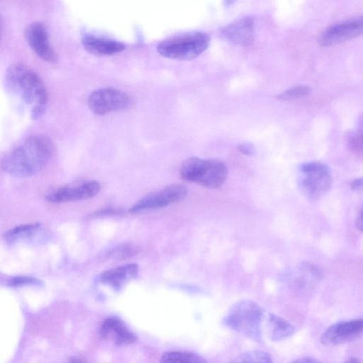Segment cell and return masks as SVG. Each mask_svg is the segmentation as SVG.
Masks as SVG:
<instances>
[{"mask_svg":"<svg viewBox=\"0 0 363 363\" xmlns=\"http://www.w3.org/2000/svg\"><path fill=\"white\" fill-rule=\"evenodd\" d=\"M362 16L335 23L325 28L319 37L321 46H330L353 39L362 32Z\"/></svg>","mask_w":363,"mask_h":363,"instance_id":"cell-9","label":"cell"},{"mask_svg":"<svg viewBox=\"0 0 363 363\" xmlns=\"http://www.w3.org/2000/svg\"><path fill=\"white\" fill-rule=\"evenodd\" d=\"M138 253L137 247L131 244H123L111 252V257L115 259H125Z\"/></svg>","mask_w":363,"mask_h":363,"instance_id":"cell-22","label":"cell"},{"mask_svg":"<svg viewBox=\"0 0 363 363\" xmlns=\"http://www.w3.org/2000/svg\"><path fill=\"white\" fill-rule=\"evenodd\" d=\"M38 282V280L33 277H18L11 279L9 281V284L10 286L17 287L26 285L37 284Z\"/></svg>","mask_w":363,"mask_h":363,"instance_id":"cell-24","label":"cell"},{"mask_svg":"<svg viewBox=\"0 0 363 363\" xmlns=\"http://www.w3.org/2000/svg\"><path fill=\"white\" fill-rule=\"evenodd\" d=\"M229 363H273V359L268 352L254 350L238 355Z\"/></svg>","mask_w":363,"mask_h":363,"instance_id":"cell-20","label":"cell"},{"mask_svg":"<svg viewBox=\"0 0 363 363\" xmlns=\"http://www.w3.org/2000/svg\"><path fill=\"white\" fill-rule=\"evenodd\" d=\"M209 43L210 37L207 33L192 31L164 39L158 44L157 50L168 58L191 60L201 54Z\"/></svg>","mask_w":363,"mask_h":363,"instance_id":"cell-5","label":"cell"},{"mask_svg":"<svg viewBox=\"0 0 363 363\" xmlns=\"http://www.w3.org/2000/svg\"><path fill=\"white\" fill-rule=\"evenodd\" d=\"M311 91L308 86H296L285 90L278 96L281 100H293L307 96Z\"/></svg>","mask_w":363,"mask_h":363,"instance_id":"cell-21","label":"cell"},{"mask_svg":"<svg viewBox=\"0 0 363 363\" xmlns=\"http://www.w3.org/2000/svg\"><path fill=\"white\" fill-rule=\"evenodd\" d=\"M239 150L245 155H251L254 153V147L251 144L243 143L239 145Z\"/></svg>","mask_w":363,"mask_h":363,"instance_id":"cell-26","label":"cell"},{"mask_svg":"<svg viewBox=\"0 0 363 363\" xmlns=\"http://www.w3.org/2000/svg\"><path fill=\"white\" fill-rule=\"evenodd\" d=\"M160 363H208L202 356L189 351L172 350L164 353Z\"/></svg>","mask_w":363,"mask_h":363,"instance_id":"cell-19","label":"cell"},{"mask_svg":"<svg viewBox=\"0 0 363 363\" xmlns=\"http://www.w3.org/2000/svg\"><path fill=\"white\" fill-rule=\"evenodd\" d=\"M132 99L126 93L111 87L101 88L91 93L88 99L90 109L96 114L129 107Z\"/></svg>","mask_w":363,"mask_h":363,"instance_id":"cell-8","label":"cell"},{"mask_svg":"<svg viewBox=\"0 0 363 363\" xmlns=\"http://www.w3.org/2000/svg\"><path fill=\"white\" fill-rule=\"evenodd\" d=\"M290 363H321L319 360L311 357H303L298 358Z\"/></svg>","mask_w":363,"mask_h":363,"instance_id":"cell-27","label":"cell"},{"mask_svg":"<svg viewBox=\"0 0 363 363\" xmlns=\"http://www.w3.org/2000/svg\"><path fill=\"white\" fill-rule=\"evenodd\" d=\"M120 213L121 212L118 210H116L113 208H106V209H103V210L99 211L97 212H94V213L91 214V216L92 218H95V217L98 218V217L104 216L116 215Z\"/></svg>","mask_w":363,"mask_h":363,"instance_id":"cell-25","label":"cell"},{"mask_svg":"<svg viewBox=\"0 0 363 363\" xmlns=\"http://www.w3.org/2000/svg\"><path fill=\"white\" fill-rule=\"evenodd\" d=\"M297 180L302 194L311 200H317L330 190L333 177L326 164L310 162L300 167Z\"/></svg>","mask_w":363,"mask_h":363,"instance_id":"cell-6","label":"cell"},{"mask_svg":"<svg viewBox=\"0 0 363 363\" xmlns=\"http://www.w3.org/2000/svg\"><path fill=\"white\" fill-rule=\"evenodd\" d=\"M53 150L52 142L48 137L31 135L4 157L1 167L15 177H30L46 165Z\"/></svg>","mask_w":363,"mask_h":363,"instance_id":"cell-1","label":"cell"},{"mask_svg":"<svg viewBox=\"0 0 363 363\" xmlns=\"http://www.w3.org/2000/svg\"><path fill=\"white\" fill-rule=\"evenodd\" d=\"M138 267L135 264H127L104 272L99 277L101 283L115 289H119L127 281L137 277Z\"/></svg>","mask_w":363,"mask_h":363,"instance_id":"cell-15","label":"cell"},{"mask_svg":"<svg viewBox=\"0 0 363 363\" xmlns=\"http://www.w3.org/2000/svg\"><path fill=\"white\" fill-rule=\"evenodd\" d=\"M187 194V188L182 184H169L159 191L150 193L133 205L132 213H140L164 208L182 201Z\"/></svg>","mask_w":363,"mask_h":363,"instance_id":"cell-7","label":"cell"},{"mask_svg":"<svg viewBox=\"0 0 363 363\" xmlns=\"http://www.w3.org/2000/svg\"><path fill=\"white\" fill-rule=\"evenodd\" d=\"M2 31H3V20H2L1 16H0V37L2 34Z\"/></svg>","mask_w":363,"mask_h":363,"instance_id":"cell-32","label":"cell"},{"mask_svg":"<svg viewBox=\"0 0 363 363\" xmlns=\"http://www.w3.org/2000/svg\"><path fill=\"white\" fill-rule=\"evenodd\" d=\"M264 317V310L259 304L242 300L232 306L223 318V324L250 339L261 341Z\"/></svg>","mask_w":363,"mask_h":363,"instance_id":"cell-3","label":"cell"},{"mask_svg":"<svg viewBox=\"0 0 363 363\" xmlns=\"http://www.w3.org/2000/svg\"><path fill=\"white\" fill-rule=\"evenodd\" d=\"M269 337L272 341H281L292 336L296 328L289 322L275 314L268 316Z\"/></svg>","mask_w":363,"mask_h":363,"instance_id":"cell-17","label":"cell"},{"mask_svg":"<svg viewBox=\"0 0 363 363\" xmlns=\"http://www.w3.org/2000/svg\"><path fill=\"white\" fill-rule=\"evenodd\" d=\"M351 188L354 190H361L362 187V178L356 179L350 184Z\"/></svg>","mask_w":363,"mask_h":363,"instance_id":"cell-28","label":"cell"},{"mask_svg":"<svg viewBox=\"0 0 363 363\" xmlns=\"http://www.w3.org/2000/svg\"><path fill=\"white\" fill-rule=\"evenodd\" d=\"M26 39L33 51L41 59L54 62L57 55L52 48L45 26L40 22L29 24L25 30Z\"/></svg>","mask_w":363,"mask_h":363,"instance_id":"cell-12","label":"cell"},{"mask_svg":"<svg viewBox=\"0 0 363 363\" xmlns=\"http://www.w3.org/2000/svg\"><path fill=\"white\" fill-rule=\"evenodd\" d=\"M254 31L253 19L243 17L223 28L222 33L226 39L235 44L247 45L253 40Z\"/></svg>","mask_w":363,"mask_h":363,"instance_id":"cell-14","label":"cell"},{"mask_svg":"<svg viewBox=\"0 0 363 363\" xmlns=\"http://www.w3.org/2000/svg\"><path fill=\"white\" fill-rule=\"evenodd\" d=\"M356 225H357V228H358L359 230H362V211L360 212L359 216L357 218Z\"/></svg>","mask_w":363,"mask_h":363,"instance_id":"cell-29","label":"cell"},{"mask_svg":"<svg viewBox=\"0 0 363 363\" xmlns=\"http://www.w3.org/2000/svg\"><path fill=\"white\" fill-rule=\"evenodd\" d=\"M180 174L185 181L217 189L225 182L228 169L225 163L219 160L193 157L182 163Z\"/></svg>","mask_w":363,"mask_h":363,"instance_id":"cell-4","label":"cell"},{"mask_svg":"<svg viewBox=\"0 0 363 363\" xmlns=\"http://www.w3.org/2000/svg\"><path fill=\"white\" fill-rule=\"evenodd\" d=\"M342 363H362L360 360L356 357H351Z\"/></svg>","mask_w":363,"mask_h":363,"instance_id":"cell-30","label":"cell"},{"mask_svg":"<svg viewBox=\"0 0 363 363\" xmlns=\"http://www.w3.org/2000/svg\"><path fill=\"white\" fill-rule=\"evenodd\" d=\"M42 230L40 224H26L16 227L6 233L5 238L10 243L28 241Z\"/></svg>","mask_w":363,"mask_h":363,"instance_id":"cell-18","label":"cell"},{"mask_svg":"<svg viewBox=\"0 0 363 363\" xmlns=\"http://www.w3.org/2000/svg\"><path fill=\"white\" fill-rule=\"evenodd\" d=\"M100 183L91 180L62 186L48 195L52 203H65L90 199L99 193Z\"/></svg>","mask_w":363,"mask_h":363,"instance_id":"cell-11","label":"cell"},{"mask_svg":"<svg viewBox=\"0 0 363 363\" xmlns=\"http://www.w3.org/2000/svg\"><path fill=\"white\" fill-rule=\"evenodd\" d=\"M363 330L362 318L339 321L328 327L322 334L320 342L325 346H336L355 340Z\"/></svg>","mask_w":363,"mask_h":363,"instance_id":"cell-10","label":"cell"},{"mask_svg":"<svg viewBox=\"0 0 363 363\" xmlns=\"http://www.w3.org/2000/svg\"><path fill=\"white\" fill-rule=\"evenodd\" d=\"M69 363H86V362L82 358H74Z\"/></svg>","mask_w":363,"mask_h":363,"instance_id":"cell-31","label":"cell"},{"mask_svg":"<svg viewBox=\"0 0 363 363\" xmlns=\"http://www.w3.org/2000/svg\"><path fill=\"white\" fill-rule=\"evenodd\" d=\"M82 42L87 51L96 55H113L125 49L120 41L93 35H84Z\"/></svg>","mask_w":363,"mask_h":363,"instance_id":"cell-16","label":"cell"},{"mask_svg":"<svg viewBox=\"0 0 363 363\" xmlns=\"http://www.w3.org/2000/svg\"><path fill=\"white\" fill-rule=\"evenodd\" d=\"M99 334L104 340H112L117 346L130 345L137 340L135 334L121 318L116 316L108 317L103 321Z\"/></svg>","mask_w":363,"mask_h":363,"instance_id":"cell-13","label":"cell"},{"mask_svg":"<svg viewBox=\"0 0 363 363\" xmlns=\"http://www.w3.org/2000/svg\"><path fill=\"white\" fill-rule=\"evenodd\" d=\"M6 83L31 106V116L40 118L48 104V93L39 75L22 63L11 65L6 72Z\"/></svg>","mask_w":363,"mask_h":363,"instance_id":"cell-2","label":"cell"},{"mask_svg":"<svg viewBox=\"0 0 363 363\" xmlns=\"http://www.w3.org/2000/svg\"><path fill=\"white\" fill-rule=\"evenodd\" d=\"M348 144L350 150L357 155H362V140L361 133H353L350 135Z\"/></svg>","mask_w":363,"mask_h":363,"instance_id":"cell-23","label":"cell"}]
</instances>
